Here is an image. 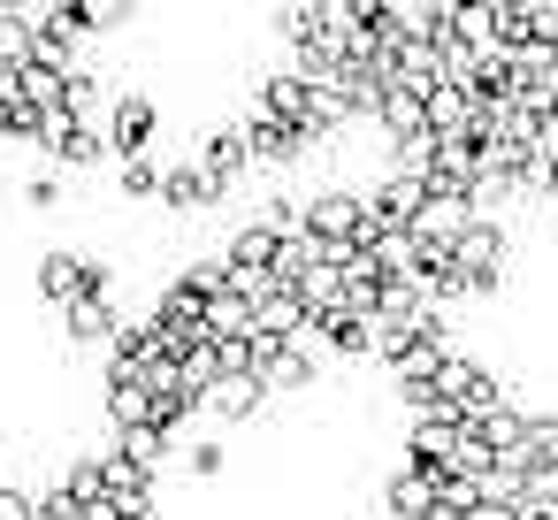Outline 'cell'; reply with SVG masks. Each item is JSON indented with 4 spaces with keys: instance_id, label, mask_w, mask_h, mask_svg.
<instances>
[{
    "instance_id": "obj_1",
    "label": "cell",
    "mask_w": 558,
    "mask_h": 520,
    "mask_svg": "<svg viewBox=\"0 0 558 520\" xmlns=\"http://www.w3.org/2000/svg\"><path fill=\"white\" fill-rule=\"evenodd\" d=\"M505 261H512V238H505V222H474L459 245H451V283L466 291V299H489L497 283H505Z\"/></svg>"
},
{
    "instance_id": "obj_2",
    "label": "cell",
    "mask_w": 558,
    "mask_h": 520,
    "mask_svg": "<svg viewBox=\"0 0 558 520\" xmlns=\"http://www.w3.org/2000/svg\"><path fill=\"white\" fill-rule=\"evenodd\" d=\"M32 283H39V299L54 306V314H70L77 299H108V261H93V253H39V268H32Z\"/></svg>"
},
{
    "instance_id": "obj_3",
    "label": "cell",
    "mask_w": 558,
    "mask_h": 520,
    "mask_svg": "<svg viewBox=\"0 0 558 520\" xmlns=\"http://www.w3.org/2000/svg\"><path fill=\"white\" fill-rule=\"evenodd\" d=\"M154 131H161V100L138 93V85H123L116 108H108V146H116V161H138V154L154 146Z\"/></svg>"
},
{
    "instance_id": "obj_4",
    "label": "cell",
    "mask_w": 558,
    "mask_h": 520,
    "mask_svg": "<svg viewBox=\"0 0 558 520\" xmlns=\"http://www.w3.org/2000/svg\"><path fill=\"white\" fill-rule=\"evenodd\" d=\"M474 177H482V146L474 138H436L428 199H474Z\"/></svg>"
},
{
    "instance_id": "obj_5",
    "label": "cell",
    "mask_w": 558,
    "mask_h": 520,
    "mask_svg": "<svg viewBox=\"0 0 558 520\" xmlns=\"http://www.w3.org/2000/svg\"><path fill=\"white\" fill-rule=\"evenodd\" d=\"M245 146H253V161H276V169H291V161H306L322 138H306V131H291V123H276V116L245 108Z\"/></svg>"
},
{
    "instance_id": "obj_6",
    "label": "cell",
    "mask_w": 558,
    "mask_h": 520,
    "mask_svg": "<svg viewBox=\"0 0 558 520\" xmlns=\"http://www.w3.org/2000/svg\"><path fill=\"white\" fill-rule=\"evenodd\" d=\"M192 161H199V169H207V177H215V184L230 192V184H238V177L253 169V146H245V123H222V131H215V138H207V146L192 154Z\"/></svg>"
},
{
    "instance_id": "obj_7",
    "label": "cell",
    "mask_w": 558,
    "mask_h": 520,
    "mask_svg": "<svg viewBox=\"0 0 558 520\" xmlns=\"http://www.w3.org/2000/svg\"><path fill=\"white\" fill-rule=\"evenodd\" d=\"M306 77L299 70H276V77H260V93H253V108L260 116H276V123H291V131H306Z\"/></svg>"
},
{
    "instance_id": "obj_8",
    "label": "cell",
    "mask_w": 558,
    "mask_h": 520,
    "mask_svg": "<svg viewBox=\"0 0 558 520\" xmlns=\"http://www.w3.org/2000/svg\"><path fill=\"white\" fill-rule=\"evenodd\" d=\"M215 199H230V192H222L199 161H184V169L161 177V207H169V215H199V207H215Z\"/></svg>"
},
{
    "instance_id": "obj_9",
    "label": "cell",
    "mask_w": 558,
    "mask_h": 520,
    "mask_svg": "<svg viewBox=\"0 0 558 520\" xmlns=\"http://www.w3.org/2000/svg\"><path fill=\"white\" fill-rule=\"evenodd\" d=\"M367 199H375L383 230H413V222H421V207H428V184H421V177H383Z\"/></svg>"
},
{
    "instance_id": "obj_10",
    "label": "cell",
    "mask_w": 558,
    "mask_h": 520,
    "mask_svg": "<svg viewBox=\"0 0 558 520\" xmlns=\"http://www.w3.org/2000/svg\"><path fill=\"white\" fill-rule=\"evenodd\" d=\"M474 222H482V215H474L466 199H428V207H421V222H413V238H421V245H436V253H451Z\"/></svg>"
},
{
    "instance_id": "obj_11",
    "label": "cell",
    "mask_w": 558,
    "mask_h": 520,
    "mask_svg": "<svg viewBox=\"0 0 558 520\" xmlns=\"http://www.w3.org/2000/svg\"><path fill=\"white\" fill-rule=\"evenodd\" d=\"M253 337L299 344V337H314V314L299 306V291H276V299H260V306H253Z\"/></svg>"
},
{
    "instance_id": "obj_12",
    "label": "cell",
    "mask_w": 558,
    "mask_h": 520,
    "mask_svg": "<svg viewBox=\"0 0 558 520\" xmlns=\"http://www.w3.org/2000/svg\"><path fill=\"white\" fill-rule=\"evenodd\" d=\"M116 329H123L116 299H77V306L62 314V337H70V344H108V352H116Z\"/></svg>"
},
{
    "instance_id": "obj_13",
    "label": "cell",
    "mask_w": 558,
    "mask_h": 520,
    "mask_svg": "<svg viewBox=\"0 0 558 520\" xmlns=\"http://www.w3.org/2000/svg\"><path fill=\"white\" fill-rule=\"evenodd\" d=\"M276 253H283V238H276L268 222H238L230 245H222V268H268V276H276Z\"/></svg>"
},
{
    "instance_id": "obj_14",
    "label": "cell",
    "mask_w": 558,
    "mask_h": 520,
    "mask_svg": "<svg viewBox=\"0 0 558 520\" xmlns=\"http://www.w3.org/2000/svg\"><path fill=\"white\" fill-rule=\"evenodd\" d=\"M383 512H390V520H428V512H436V482L413 474V467H398V474L383 482Z\"/></svg>"
},
{
    "instance_id": "obj_15",
    "label": "cell",
    "mask_w": 558,
    "mask_h": 520,
    "mask_svg": "<svg viewBox=\"0 0 558 520\" xmlns=\"http://www.w3.org/2000/svg\"><path fill=\"white\" fill-rule=\"evenodd\" d=\"M375 123H383V138H390V146H405V138H421V131H428V100L390 85V93H383V108H375Z\"/></svg>"
},
{
    "instance_id": "obj_16",
    "label": "cell",
    "mask_w": 558,
    "mask_h": 520,
    "mask_svg": "<svg viewBox=\"0 0 558 520\" xmlns=\"http://www.w3.org/2000/svg\"><path fill=\"white\" fill-rule=\"evenodd\" d=\"M100 413H108L116 436H138V428H154V390H146V383H116V390L100 398Z\"/></svg>"
},
{
    "instance_id": "obj_17",
    "label": "cell",
    "mask_w": 558,
    "mask_h": 520,
    "mask_svg": "<svg viewBox=\"0 0 558 520\" xmlns=\"http://www.w3.org/2000/svg\"><path fill=\"white\" fill-rule=\"evenodd\" d=\"M207 406H215L222 421H253V413L268 406V383H260V375H222V383L207 390Z\"/></svg>"
},
{
    "instance_id": "obj_18",
    "label": "cell",
    "mask_w": 558,
    "mask_h": 520,
    "mask_svg": "<svg viewBox=\"0 0 558 520\" xmlns=\"http://www.w3.org/2000/svg\"><path fill=\"white\" fill-rule=\"evenodd\" d=\"M253 337V306L238 291H215L207 299V344H245Z\"/></svg>"
},
{
    "instance_id": "obj_19",
    "label": "cell",
    "mask_w": 558,
    "mask_h": 520,
    "mask_svg": "<svg viewBox=\"0 0 558 520\" xmlns=\"http://www.w3.org/2000/svg\"><path fill=\"white\" fill-rule=\"evenodd\" d=\"M314 337H322L337 360H367V314H352V306H337L329 322H314Z\"/></svg>"
},
{
    "instance_id": "obj_20",
    "label": "cell",
    "mask_w": 558,
    "mask_h": 520,
    "mask_svg": "<svg viewBox=\"0 0 558 520\" xmlns=\"http://www.w3.org/2000/svg\"><path fill=\"white\" fill-rule=\"evenodd\" d=\"M62 85H70L62 70H39V62H24V70H16V100H24L32 116H47V108H62Z\"/></svg>"
},
{
    "instance_id": "obj_21",
    "label": "cell",
    "mask_w": 558,
    "mask_h": 520,
    "mask_svg": "<svg viewBox=\"0 0 558 520\" xmlns=\"http://www.w3.org/2000/svg\"><path fill=\"white\" fill-rule=\"evenodd\" d=\"M161 161L154 154H138V161H116V199H161Z\"/></svg>"
},
{
    "instance_id": "obj_22",
    "label": "cell",
    "mask_w": 558,
    "mask_h": 520,
    "mask_svg": "<svg viewBox=\"0 0 558 520\" xmlns=\"http://www.w3.org/2000/svg\"><path fill=\"white\" fill-rule=\"evenodd\" d=\"M116 451H123L131 467H146V474H161V467H169V428H138V436H116Z\"/></svg>"
},
{
    "instance_id": "obj_23",
    "label": "cell",
    "mask_w": 558,
    "mask_h": 520,
    "mask_svg": "<svg viewBox=\"0 0 558 520\" xmlns=\"http://www.w3.org/2000/svg\"><path fill=\"white\" fill-rule=\"evenodd\" d=\"M32 62V24L24 9H0V70H24Z\"/></svg>"
},
{
    "instance_id": "obj_24",
    "label": "cell",
    "mask_w": 558,
    "mask_h": 520,
    "mask_svg": "<svg viewBox=\"0 0 558 520\" xmlns=\"http://www.w3.org/2000/svg\"><path fill=\"white\" fill-rule=\"evenodd\" d=\"M100 161H116V146H108V131H77L62 154H54V169H100Z\"/></svg>"
},
{
    "instance_id": "obj_25",
    "label": "cell",
    "mask_w": 558,
    "mask_h": 520,
    "mask_svg": "<svg viewBox=\"0 0 558 520\" xmlns=\"http://www.w3.org/2000/svg\"><path fill=\"white\" fill-rule=\"evenodd\" d=\"M77 131H85V123H77L70 108H47V116H39V131H32V146H39V154H62Z\"/></svg>"
},
{
    "instance_id": "obj_26",
    "label": "cell",
    "mask_w": 558,
    "mask_h": 520,
    "mask_svg": "<svg viewBox=\"0 0 558 520\" xmlns=\"http://www.w3.org/2000/svg\"><path fill=\"white\" fill-rule=\"evenodd\" d=\"M474 489H482V505H520V497H527V474H520V467H489Z\"/></svg>"
},
{
    "instance_id": "obj_27",
    "label": "cell",
    "mask_w": 558,
    "mask_h": 520,
    "mask_svg": "<svg viewBox=\"0 0 558 520\" xmlns=\"http://www.w3.org/2000/svg\"><path fill=\"white\" fill-rule=\"evenodd\" d=\"M184 467H192V474H199V482H215V474H222V467H230V444H215V436H199V444H192V451H184Z\"/></svg>"
},
{
    "instance_id": "obj_28",
    "label": "cell",
    "mask_w": 558,
    "mask_h": 520,
    "mask_svg": "<svg viewBox=\"0 0 558 520\" xmlns=\"http://www.w3.org/2000/svg\"><path fill=\"white\" fill-rule=\"evenodd\" d=\"M24 207H39V215L62 207V177H32V184H24Z\"/></svg>"
},
{
    "instance_id": "obj_29",
    "label": "cell",
    "mask_w": 558,
    "mask_h": 520,
    "mask_svg": "<svg viewBox=\"0 0 558 520\" xmlns=\"http://www.w3.org/2000/svg\"><path fill=\"white\" fill-rule=\"evenodd\" d=\"M0 520H32V497L16 482H0Z\"/></svg>"
},
{
    "instance_id": "obj_30",
    "label": "cell",
    "mask_w": 558,
    "mask_h": 520,
    "mask_svg": "<svg viewBox=\"0 0 558 520\" xmlns=\"http://www.w3.org/2000/svg\"><path fill=\"white\" fill-rule=\"evenodd\" d=\"M459 520H520V505H474V512H459Z\"/></svg>"
}]
</instances>
